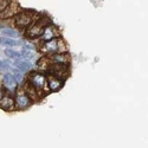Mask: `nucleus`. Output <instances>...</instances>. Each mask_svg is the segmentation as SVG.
Listing matches in <instances>:
<instances>
[{
  "instance_id": "4",
  "label": "nucleus",
  "mask_w": 148,
  "mask_h": 148,
  "mask_svg": "<svg viewBox=\"0 0 148 148\" xmlns=\"http://www.w3.org/2000/svg\"><path fill=\"white\" fill-rule=\"evenodd\" d=\"M37 14L34 13L33 11H20L18 13L13 17V20H14V24L17 27H20V29H26L27 26H30L31 24L38 18L36 17Z\"/></svg>"
},
{
  "instance_id": "10",
  "label": "nucleus",
  "mask_w": 148,
  "mask_h": 148,
  "mask_svg": "<svg viewBox=\"0 0 148 148\" xmlns=\"http://www.w3.org/2000/svg\"><path fill=\"white\" fill-rule=\"evenodd\" d=\"M18 12H20V7L17 3L11 1L6 8H4L0 12V19H8V18H13Z\"/></svg>"
},
{
  "instance_id": "5",
  "label": "nucleus",
  "mask_w": 148,
  "mask_h": 148,
  "mask_svg": "<svg viewBox=\"0 0 148 148\" xmlns=\"http://www.w3.org/2000/svg\"><path fill=\"white\" fill-rule=\"evenodd\" d=\"M14 104L16 109L18 110H25L30 108L33 104V101L31 100V97L25 92V90L23 89V87H18L17 90L14 91Z\"/></svg>"
},
{
  "instance_id": "9",
  "label": "nucleus",
  "mask_w": 148,
  "mask_h": 148,
  "mask_svg": "<svg viewBox=\"0 0 148 148\" xmlns=\"http://www.w3.org/2000/svg\"><path fill=\"white\" fill-rule=\"evenodd\" d=\"M1 83H3V90L11 94H14V91L18 88V83L16 82L14 77L12 76V73H5L3 76Z\"/></svg>"
},
{
  "instance_id": "7",
  "label": "nucleus",
  "mask_w": 148,
  "mask_h": 148,
  "mask_svg": "<svg viewBox=\"0 0 148 148\" xmlns=\"http://www.w3.org/2000/svg\"><path fill=\"white\" fill-rule=\"evenodd\" d=\"M57 37H60V31L57 26H55L51 23V24H47V25L44 27L43 33L40 34L39 39L42 42H45V40H50V39L57 38Z\"/></svg>"
},
{
  "instance_id": "14",
  "label": "nucleus",
  "mask_w": 148,
  "mask_h": 148,
  "mask_svg": "<svg viewBox=\"0 0 148 148\" xmlns=\"http://www.w3.org/2000/svg\"><path fill=\"white\" fill-rule=\"evenodd\" d=\"M14 64H16L17 69H18L19 71H21V72H27V71H30L31 68H32V64L30 63V62H26V60H24V59H21V58L14 60Z\"/></svg>"
},
{
  "instance_id": "2",
  "label": "nucleus",
  "mask_w": 148,
  "mask_h": 148,
  "mask_svg": "<svg viewBox=\"0 0 148 148\" xmlns=\"http://www.w3.org/2000/svg\"><path fill=\"white\" fill-rule=\"evenodd\" d=\"M39 50L43 56H50L59 52H68V46L62 37H57L50 40L42 42L39 45Z\"/></svg>"
},
{
  "instance_id": "22",
  "label": "nucleus",
  "mask_w": 148,
  "mask_h": 148,
  "mask_svg": "<svg viewBox=\"0 0 148 148\" xmlns=\"http://www.w3.org/2000/svg\"><path fill=\"white\" fill-rule=\"evenodd\" d=\"M0 70H1V62H0Z\"/></svg>"
},
{
  "instance_id": "11",
  "label": "nucleus",
  "mask_w": 148,
  "mask_h": 148,
  "mask_svg": "<svg viewBox=\"0 0 148 148\" xmlns=\"http://www.w3.org/2000/svg\"><path fill=\"white\" fill-rule=\"evenodd\" d=\"M50 63H56V64H69L70 65V55L68 52H59V53H53L50 56H46Z\"/></svg>"
},
{
  "instance_id": "13",
  "label": "nucleus",
  "mask_w": 148,
  "mask_h": 148,
  "mask_svg": "<svg viewBox=\"0 0 148 148\" xmlns=\"http://www.w3.org/2000/svg\"><path fill=\"white\" fill-rule=\"evenodd\" d=\"M20 55H21V59L26 60V62H34L37 60V52L34 51V49H27V47H23L21 51H20Z\"/></svg>"
},
{
  "instance_id": "17",
  "label": "nucleus",
  "mask_w": 148,
  "mask_h": 148,
  "mask_svg": "<svg viewBox=\"0 0 148 148\" xmlns=\"http://www.w3.org/2000/svg\"><path fill=\"white\" fill-rule=\"evenodd\" d=\"M3 34L6 36V37H10V38H17L18 37V32L14 30V29H3L1 30Z\"/></svg>"
},
{
  "instance_id": "21",
  "label": "nucleus",
  "mask_w": 148,
  "mask_h": 148,
  "mask_svg": "<svg viewBox=\"0 0 148 148\" xmlns=\"http://www.w3.org/2000/svg\"><path fill=\"white\" fill-rule=\"evenodd\" d=\"M4 95V90H3V87L0 85V98H1V96Z\"/></svg>"
},
{
  "instance_id": "6",
  "label": "nucleus",
  "mask_w": 148,
  "mask_h": 148,
  "mask_svg": "<svg viewBox=\"0 0 148 148\" xmlns=\"http://www.w3.org/2000/svg\"><path fill=\"white\" fill-rule=\"evenodd\" d=\"M70 66L69 64H56V63H49L47 68L45 69V75H52L62 79H66L69 77Z\"/></svg>"
},
{
  "instance_id": "1",
  "label": "nucleus",
  "mask_w": 148,
  "mask_h": 148,
  "mask_svg": "<svg viewBox=\"0 0 148 148\" xmlns=\"http://www.w3.org/2000/svg\"><path fill=\"white\" fill-rule=\"evenodd\" d=\"M26 83H29L31 87L38 92V95L45 96L46 94H49V89H47V82H46V75L43 71L39 70H34L31 71L27 77H26Z\"/></svg>"
},
{
  "instance_id": "8",
  "label": "nucleus",
  "mask_w": 148,
  "mask_h": 148,
  "mask_svg": "<svg viewBox=\"0 0 148 148\" xmlns=\"http://www.w3.org/2000/svg\"><path fill=\"white\" fill-rule=\"evenodd\" d=\"M46 82H47L49 92H57V91H59L62 88H63V85L65 83L64 79L58 78V77L52 76V75H46Z\"/></svg>"
},
{
  "instance_id": "20",
  "label": "nucleus",
  "mask_w": 148,
  "mask_h": 148,
  "mask_svg": "<svg viewBox=\"0 0 148 148\" xmlns=\"http://www.w3.org/2000/svg\"><path fill=\"white\" fill-rule=\"evenodd\" d=\"M8 65H10V64L7 63V62H1V70H8V69H10Z\"/></svg>"
},
{
  "instance_id": "12",
  "label": "nucleus",
  "mask_w": 148,
  "mask_h": 148,
  "mask_svg": "<svg viewBox=\"0 0 148 148\" xmlns=\"http://www.w3.org/2000/svg\"><path fill=\"white\" fill-rule=\"evenodd\" d=\"M0 109L5 110V112H12V110H14L16 104H14L13 97L10 95H3L1 98H0Z\"/></svg>"
},
{
  "instance_id": "16",
  "label": "nucleus",
  "mask_w": 148,
  "mask_h": 148,
  "mask_svg": "<svg viewBox=\"0 0 148 148\" xmlns=\"http://www.w3.org/2000/svg\"><path fill=\"white\" fill-rule=\"evenodd\" d=\"M4 53H5V56H6V57H8V58H11V59H14V60H17V59H20V58H21L20 52L14 51L13 49H11V47L5 49Z\"/></svg>"
},
{
  "instance_id": "18",
  "label": "nucleus",
  "mask_w": 148,
  "mask_h": 148,
  "mask_svg": "<svg viewBox=\"0 0 148 148\" xmlns=\"http://www.w3.org/2000/svg\"><path fill=\"white\" fill-rule=\"evenodd\" d=\"M21 71H19L18 69H13L12 70V76L14 77V79H16V82L18 83V84H20L21 82H23V75H21Z\"/></svg>"
},
{
  "instance_id": "3",
  "label": "nucleus",
  "mask_w": 148,
  "mask_h": 148,
  "mask_svg": "<svg viewBox=\"0 0 148 148\" xmlns=\"http://www.w3.org/2000/svg\"><path fill=\"white\" fill-rule=\"evenodd\" d=\"M47 24H51L50 18L47 17H38L30 26H27L25 29V36L26 38L29 39H36V38H39L40 34L43 33L44 27L47 25Z\"/></svg>"
},
{
  "instance_id": "15",
  "label": "nucleus",
  "mask_w": 148,
  "mask_h": 148,
  "mask_svg": "<svg viewBox=\"0 0 148 148\" xmlns=\"http://www.w3.org/2000/svg\"><path fill=\"white\" fill-rule=\"evenodd\" d=\"M21 43L13 39V38H10V37H3L0 38V45H4V46H17L20 45Z\"/></svg>"
},
{
  "instance_id": "19",
  "label": "nucleus",
  "mask_w": 148,
  "mask_h": 148,
  "mask_svg": "<svg viewBox=\"0 0 148 148\" xmlns=\"http://www.w3.org/2000/svg\"><path fill=\"white\" fill-rule=\"evenodd\" d=\"M10 3H11V0H0V12H1L4 8H6Z\"/></svg>"
}]
</instances>
